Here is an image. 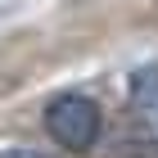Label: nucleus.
<instances>
[{
  "instance_id": "nucleus-3",
  "label": "nucleus",
  "mask_w": 158,
  "mask_h": 158,
  "mask_svg": "<svg viewBox=\"0 0 158 158\" xmlns=\"http://www.w3.org/2000/svg\"><path fill=\"white\" fill-rule=\"evenodd\" d=\"M104 158H158V145L140 140V135H127V140H113Z\"/></svg>"
},
{
  "instance_id": "nucleus-4",
  "label": "nucleus",
  "mask_w": 158,
  "mask_h": 158,
  "mask_svg": "<svg viewBox=\"0 0 158 158\" xmlns=\"http://www.w3.org/2000/svg\"><path fill=\"white\" fill-rule=\"evenodd\" d=\"M0 158H54V154H41V149H27V145H9V149H0Z\"/></svg>"
},
{
  "instance_id": "nucleus-2",
  "label": "nucleus",
  "mask_w": 158,
  "mask_h": 158,
  "mask_svg": "<svg viewBox=\"0 0 158 158\" xmlns=\"http://www.w3.org/2000/svg\"><path fill=\"white\" fill-rule=\"evenodd\" d=\"M127 104H131L135 118L158 122V63H145V68L131 73V81H127Z\"/></svg>"
},
{
  "instance_id": "nucleus-1",
  "label": "nucleus",
  "mask_w": 158,
  "mask_h": 158,
  "mask_svg": "<svg viewBox=\"0 0 158 158\" xmlns=\"http://www.w3.org/2000/svg\"><path fill=\"white\" fill-rule=\"evenodd\" d=\"M41 127L59 149L68 154H90L104 140V109L99 99H90L86 90H59L45 99L41 109Z\"/></svg>"
},
{
  "instance_id": "nucleus-5",
  "label": "nucleus",
  "mask_w": 158,
  "mask_h": 158,
  "mask_svg": "<svg viewBox=\"0 0 158 158\" xmlns=\"http://www.w3.org/2000/svg\"><path fill=\"white\" fill-rule=\"evenodd\" d=\"M145 23H158V5H154V9H149V14H145Z\"/></svg>"
}]
</instances>
